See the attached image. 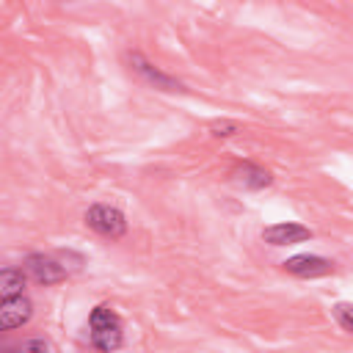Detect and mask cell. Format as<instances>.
Instances as JSON below:
<instances>
[{
  "instance_id": "cell-2",
  "label": "cell",
  "mask_w": 353,
  "mask_h": 353,
  "mask_svg": "<svg viewBox=\"0 0 353 353\" xmlns=\"http://www.w3.org/2000/svg\"><path fill=\"white\" fill-rule=\"evenodd\" d=\"M85 223H88L97 234H102V237H108V240H119V237H124V232H127L124 212L116 210V207H110V204H94V207H88Z\"/></svg>"
},
{
  "instance_id": "cell-3",
  "label": "cell",
  "mask_w": 353,
  "mask_h": 353,
  "mask_svg": "<svg viewBox=\"0 0 353 353\" xmlns=\"http://www.w3.org/2000/svg\"><path fill=\"white\" fill-rule=\"evenodd\" d=\"M25 270H28V276L33 279V281H39V284H58V281H63L66 279V270H63V265H58L52 256H44V254H30L28 259H25Z\"/></svg>"
},
{
  "instance_id": "cell-7",
  "label": "cell",
  "mask_w": 353,
  "mask_h": 353,
  "mask_svg": "<svg viewBox=\"0 0 353 353\" xmlns=\"http://www.w3.org/2000/svg\"><path fill=\"white\" fill-rule=\"evenodd\" d=\"M132 69L138 72V74H143L149 83H154V88H163V91H185L174 77H168V74H163L160 69H154L152 63H146L143 58H138V55H132Z\"/></svg>"
},
{
  "instance_id": "cell-11",
  "label": "cell",
  "mask_w": 353,
  "mask_h": 353,
  "mask_svg": "<svg viewBox=\"0 0 353 353\" xmlns=\"http://www.w3.org/2000/svg\"><path fill=\"white\" fill-rule=\"evenodd\" d=\"M22 353H50V345L44 339H30V342H25Z\"/></svg>"
},
{
  "instance_id": "cell-1",
  "label": "cell",
  "mask_w": 353,
  "mask_h": 353,
  "mask_svg": "<svg viewBox=\"0 0 353 353\" xmlns=\"http://www.w3.org/2000/svg\"><path fill=\"white\" fill-rule=\"evenodd\" d=\"M88 336H91V345L99 350V353H110L121 345L124 339V331H121V320L119 314L110 309V306H97L88 317Z\"/></svg>"
},
{
  "instance_id": "cell-8",
  "label": "cell",
  "mask_w": 353,
  "mask_h": 353,
  "mask_svg": "<svg viewBox=\"0 0 353 353\" xmlns=\"http://www.w3.org/2000/svg\"><path fill=\"white\" fill-rule=\"evenodd\" d=\"M234 179H237L243 188H251V190H259V188H268V185H270V174H268L262 165H254V163L237 165Z\"/></svg>"
},
{
  "instance_id": "cell-10",
  "label": "cell",
  "mask_w": 353,
  "mask_h": 353,
  "mask_svg": "<svg viewBox=\"0 0 353 353\" xmlns=\"http://www.w3.org/2000/svg\"><path fill=\"white\" fill-rule=\"evenodd\" d=\"M350 312H353V309H350V303H345V301L336 303V309H334V314H336V320H339V325H342L345 331L353 328V317H350Z\"/></svg>"
},
{
  "instance_id": "cell-5",
  "label": "cell",
  "mask_w": 353,
  "mask_h": 353,
  "mask_svg": "<svg viewBox=\"0 0 353 353\" xmlns=\"http://www.w3.org/2000/svg\"><path fill=\"white\" fill-rule=\"evenodd\" d=\"M281 265H284L287 273L301 276V279H314V276H325V273L334 270V265H331L328 259L314 256V254H295V256L284 259Z\"/></svg>"
},
{
  "instance_id": "cell-6",
  "label": "cell",
  "mask_w": 353,
  "mask_h": 353,
  "mask_svg": "<svg viewBox=\"0 0 353 353\" xmlns=\"http://www.w3.org/2000/svg\"><path fill=\"white\" fill-rule=\"evenodd\" d=\"M312 237V229L309 226H301V223H273L262 232V240L270 243V245H292V243H303Z\"/></svg>"
},
{
  "instance_id": "cell-9",
  "label": "cell",
  "mask_w": 353,
  "mask_h": 353,
  "mask_svg": "<svg viewBox=\"0 0 353 353\" xmlns=\"http://www.w3.org/2000/svg\"><path fill=\"white\" fill-rule=\"evenodd\" d=\"M22 290H25V273L22 270H14V268L0 270V301L17 298V295H22Z\"/></svg>"
},
{
  "instance_id": "cell-4",
  "label": "cell",
  "mask_w": 353,
  "mask_h": 353,
  "mask_svg": "<svg viewBox=\"0 0 353 353\" xmlns=\"http://www.w3.org/2000/svg\"><path fill=\"white\" fill-rule=\"evenodd\" d=\"M33 314V303L25 295L17 298H6L0 301V331H14L22 328Z\"/></svg>"
}]
</instances>
